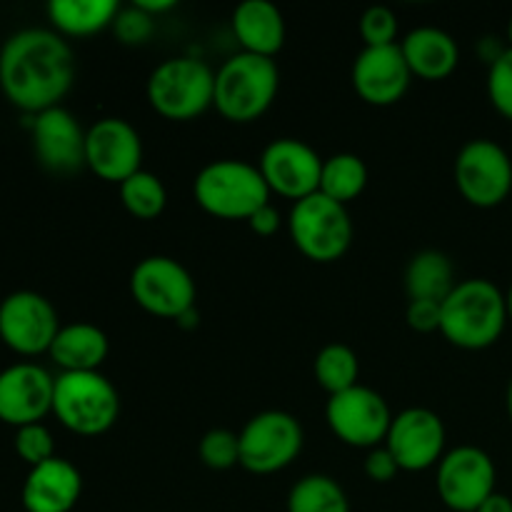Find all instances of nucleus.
Listing matches in <instances>:
<instances>
[{"instance_id":"nucleus-7","label":"nucleus","mask_w":512,"mask_h":512,"mask_svg":"<svg viewBox=\"0 0 512 512\" xmlns=\"http://www.w3.org/2000/svg\"><path fill=\"white\" fill-rule=\"evenodd\" d=\"M290 240L313 263H335L353 243V220L348 205L315 193L293 203L288 215Z\"/></svg>"},{"instance_id":"nucleus-37","label":"nucleus","mask_w":512,"mask_h":512,"mask_svg":"<svg viewBox=\"0 0 512 512\" xmlns=\"http://www.w3.org/2000/svg\"><path fill=\"white\" fill-rule=\"evenodd\" d=\"M248 225L255 235H260V238H270V235H275L280 230V213L268 203L248 220Z\"/></svg>"},{"instance_id":"nucleus-4","label":"nucleus","mask_w":512,"mask_h":512,"mask_svg":"<svg viewBox=\"0 0 512 512\" xmlns=\"http://www.w3.org/2000/svg\"><path fill=\"white\" fill-rule=\"evenodd\" d=\"M280 88V70L273 58L238 53L215 73L213 108L228 123H253L263 118Z\"/></svg>"},{"instance_id":"nucleus-14","label":"nucleus","mask_w":512,"mask_h":512,"mask_svg":"<svg viewBox=\"0 0 512 512\" xmlns=\"http://www.w3.org/2000/svg\"><path fill=\"white\" fill-rule=\"evenodd\" d=\"M445 433L443 418L428 408H408L393 415L385 448L393 453L400 473H423V470L438 468L445 455Z\"/></svg>"},{"instance_id":"nucleus-23","label":"nucleus","mask_w":512,"mask_h":512,"mask_svg":"<svg viewBox=\"0 0 512 512\" xmlns=\"http://www.w3.org/2000/svg\"><path fill=\"white\" fill-rule=\"evenodd\" d=\"M110 353L108 335L93 323L60 325L48 355L60 373H95Z\"/></svg>"},{"instance_id":"nucleus-15","label":"nucleus","mask_w":512,"mask_h":512,"mask_svg":"<svg viewBox=\"0 0 512 512\" xmlns=\"http://www.w3.org/2000/svg\"><path fill=\"white\" fill-rule=\"evenodd\" d=\"M85 168L105 183H125L143 170V140L123 118H103L85 135Z\"/></svg>"},{"instance_id":"nucleus-8","label":"nucleus","mask_w":512,"mask_h":512,"mask_svg":"<svg viewBox=\"0 0 512 512\" xmlns=\"http://www.w3.org/2000/svg\"><path fill=\"white\" fill-rule=\"evenodd\" d=\"M240 468L253 475H273L298 460L303 450V425L285 410H263L238 433Z\"/></svg>"},{"instance_id":"nucleus-33","label":"nucleus","mask_w":512,"mask_h":512,"mask_svg":"<svg viewBox=\"0 0 512 512\" xmlns=\"http://www.w3.org/2000/svg\"><path fill=\"white\" fill-rule=\"evenodd\" d=\"M488 98L493 108L512 123V48L503 50V55L490 63L488 68Z\"/></svg>"},{"instance_id":"nucleus-22","label":"nucleus","mask_w":512,"mask_h":512,"mask_svg":"<svg viewBox=\"0 0 512 512\" xmlns=\"http://www.w3.org/2000/svg\"><path fill=\"white\" fill-rule=\"evenodd\" d=\"M233 33L243 53L275 58L285 45V20L268 0H245L233 10Z\"/></svg>"},{"instance_id":"nucleus-38","label":"nucleus","mask_w":512,"mask_h":512,"mask_svg":"<svg viewBox=\"0 0 512 512\" xmlns=\"http://www.w3.org/2000/svg\"><path fill=\"white\" fill-rule=\"evenodd\" d=\"M478 512H512V498L495 490V493L490 495L483 505H480Z\"/></svg>"},{"instance_id":"nucleus-32","label":"nucleus","mask_w":512,"mask_h":512,"mask_svg":"<svg viewBox=\"0 0 512 512\" xmlns=\"http://www.w3.org/2000/svg\"><path fill=\"white\" fill-rule=\"evenodd\" d=\"M398 30V15L385 5H373L360 18V35L365 40V48L398 45Z\"/></svg>"},{"instance_id":"nucleus-20","label":"nucleus","mask_w":512,"mask_h":512,"mask_svg":"<svg viewBox=\"0 0 512 512\" xmlns=\"http://www.w3.org/2000/svg\"><path fill=\"white\" fill-rule=\"evenodd\" d=\"M83 495V475L70 460L58 458L35 465L25 475L20 503L25 512H70Z\"/></svg>"},{"instance_id":"nucleus-1","label":"nucleus","mask_w":512,"mask_h":512,"mask_svg":"<svg viewBox=\"0 0 512 512\" xmlns=\"http://www.w3.org/2000/svg\"><path fill=\"white\" fill-rule=\"evenodd\" d=\"M73 80V48L55 30H18L0 48V90L23 113L38 115L60 105Z\"/></svg>"},{"instance_id":"nucleus-2","label":"nucleus","mask_w":512,"mask_h":512,"mask_svg":"<svg viewBox=\"0 0 512 512\" xmlns=\"http://www.w3.org/2000/svg\"><path fill=\"white\" fill-rule=\"evenodd\" d=\"M508 325L505 293L485 278L460 280L443 300L440 333L460 350H485L495 345Z\"/></svg>"},{"instance_id":"nucleus-24","label":"nucleus","mask_w":512,"mask_h":512,"mask_svg":"<svg viewBox=\"0 0 512 512\" xmlns=\"http://www.w3.org/2000/svg\"><path fill=\"white\" fill-rule=\"evenodd\" d=\"M50 25L63 38H88L105 28H113L120 5L115 0H50Z\"/></svg>"},{"instance_id":"nucleus-31","label":"nucleus","mask_w":512,"mask_h":512,"mask_svg":"<svg viewBox=\"0 0 512 512\" xmlns=\"http://www.w3.org/2000/svg\"><path fill=\"white\" fill-rule=\"evenodd\" d=\"M15 453L28 468L48 463L55 458L53 433L43 423L23 425V428L15 430Z\"/></svg>"},{"instance_id":"nucleus-5","label":"nucleus","mask_w":512,"mask_h":512,"mask_svg":"<svg viewBox=\"0 0 512 512\" xmlns=\"http://www.w3.org/2000/svg\"><path fill=\"white\" fill-rule=\"evenodd\" d=\"M53 415L70 433L95 438L118 423L120 395L100 370L60 373L55 378Z\"/></svg>"},{"instance_id":"nucleus-6","label":"nucleus","mask_w":512,"mask_h":512,"mask_svg":"<svg viewBox=\"0 0 512 512\" xmlns=\"http://www.w3.org/2000/svg\"><path fill=\"white\" fill-rule=\"evenodd\" d=\"M150 108L165 120L185 123L213 108L215 70L193 55L168 58L148 78Z\"/></svg>"},{"instance_id":"nucleus-28","label":"nucleus","mask_w":512,"mask_h":512,"mask_svg":"<svg viewBox=\"0 0 512 512\" xmlns=\"http://www.w3.org/2000/svg\"><path fill=\"white\" fill-rule=\"evenodd\" d=\"M313 373L325 393L338 395L360 385V360L350 345L330 343L325 348H320V353L315 355Z\"/></svg>"},{"instance_id":"nucleus-30","label":"nucleus","mask_w":512,"mask_h":512,"mask_svg":"<svg viewBox=\"0 0 512 512\" xmlns=\"http://www.w3.org/2000/svg\"><path fill=\"white\" fill-rule=\"evenodd\" d=\"M198 455L205 468L230 470L240 465V438L228 428H213L203 435L198 445Z\"/></svg>"},{"instance_id":"nucleus-13","label":"nucleus","mask_w":512,"mask_h":512,"mask_svg":"<svg viewBox=\"0 0 512 512\" xmlns=\"http://www.w3.org/2000/svg\"><path fill=\"white\" fill-rule=\"evenodd\" d=\"M495 478V463L483 448L460 445L438 463L435 488L450 512H478L495 493Z\"/></svg>"},{"instance_id":"nucleus-17","label":"nucleus","mask_w":512,"mask_h":512,"mask_svg":"<svg viewBox=\"0 0 512 512\" xmlns=\"http://www.w3.org/2000/svg\"><path fill=\"white\" fill-rule=\"evenodd\" d=\"M55 378L38 363H15L0 370V423L23 425L43 423L53 413Z\"/></svg>"},{"instance_id":"nucleus-39","label":"nucleus","mask_w":512,"mask_h":512,"mask_svg":"<svg viewBox=\"0 0 512 512\" xmlns=\"http://www.w3.org/2000/svg\"><path fill=\"white\" fill-rule=\"evenodd\" d=\"M133 5H138L140 10H145V13L148 15H160V13H168V10H173L175 8V0H158V3H155V0H135Z\"/></svg>"},{"instance_id":"nucleus-26","label":"nucleus","mask_w":512,"mask_h":512,"mask_svg":"<svg viewBox=\"0 0 512 512\" xmlns=\"http://www.w3.org/2000/svg\"><path fill=\"white\" fill-rule=\"evenodd\" d=\"M368 188V165L355 153H338L323 160L320 190L325 198L340 205H348L363 195Z\"/></svg>"},{"instance_id":"nucleus-43","label":"nucleus","mask_w":512,"mask_h":512,"mask_svg":"<svg viewBox=\"0 0 512 512\" xmlns=\"http://www.w3.org/2000/svg\"><path fill=\"white\" fill-rule=\"evenodd\" d=\"M508 43H510V48H512V18H510V23H508Z\"/></svg>"},{"instance_id":"nucleus-27","label":"nucleus","mask_w":512,"mask_h":512,"mask_svg":"<svg viewBox=\"0 0 512 512\" xmlns=\"http://www.w3.org/2000/svg\"><path fill=\"white\" fill-rule=\"evenodd\" d=\"M288 512H350V503L338 480L315 473L290 488Z\"/></svg>"},{"instance_id":"nucleus-18","label":"nucleus","mask_w":512,"mask_h":512,"mask_svg":"<svg viewBox=\"0 0 512 512\" xmlns=\"http://www.w3.org/2000/svg\"><path fill=\"white\" fill-rule=\"evenodd\" d=\"M30 133H33L35 158L45 170L70 175L85 168V135H88V130H83L78 118L63 105H55V108L33 115Z\"/></svg>"},{"instance_id":"nucleus-9","label":"nucleus","mask_w":512,"mask_h":512,"mask_svg":"<svg viewBox=\"0 0 512 512\" xmlns=\"http://www.w3.org/2000/svg\"><path fill=\"white\" fill-rule=\"evenodd\" d=\"M130 295L135 305L148 315L165 320H178L180 315L195 308L193 275L183 263L168 255L143 258L130 273Z\"/></svg>"},{"instance_id":"nucleus-12","label":"nucleus","mask_w":512,"mask_h":512,"mask_svg":"<svg viewBox=\"0 0 512 512\" xmlns=\"http://www.w3.org/2000/svg\"><path fill=\"white\" fill-rule=\"evenodd\" d=\"M58 330V313L45 295L15 290L0 300V343L15 355L35 358L48 353Z\"/></svg>"},{"instance_id":"nucleus-19","label":"nucleus","mask_w":512,"mask_h":512,"mask_svg":"<svg viewBox=\"0 0 512 512\" xmlns=\"http://www.w3.org/2000/svg\"><path fill=\"white\" fill-rule=\"evenodd\" d=\"M410 73L398 45L385 48H363L353 63V88L360 98L375 108H388L403 100L408 93Z\"/></svg>"},{"instance_id":"nucleus-40","label":"nucleus","mask_w":512,"mask_h":512,"mask_svg":"<svg viewBox=\"0 0 512 512\" xmlns=\"http://www.w3.org/2000/svg\"><path fill=\"white\" fill-rule=\"evenodd\" d=\"M175 323H178L180 328H185V330L198 328V323H200V313H198V308H193V310H188V313H183V315H180L178 320H175Z\"/></svg>"},{"instance_id":"nucleus-16","label":"nucleus","mask_w":512,"mask_h":512,"mask_svg":"<svg viewBox=\"0 0 512 512\" xmlns=\"http://www.w3.org/2000/svg\"><path fill=\"white\" fill-rule=\"evenodd\" d=\"M270 193L280 198L305 200L320 190L323 158L298 138H278L265 145L258 163Z\"/></svg>"},{"instance_id":"nucleus-41","label":"nucleus","mask_w":512,"mask_h":512,"mask_svg":"<svg viewBox=\"0 0 512 512\" xmlns=\"http://www.w3.org/2000/svg\"><path fill=\"white\" fill-rule=\"evenodd\" d=\"M505 405H508V418L512 423V378H510V385H508V395H505Z\"/></svg>"},{"instance_id":"nucleus-29","label":"nucleus","mask_w":512,"mask_h":512,"mask_svg":"<svg viewBox=\"0 0 512 512\" xmlns=\"http://www.w3.org/2000/svg\"><path fill=\"white\" fill-rule=\"evenodd\" d=\"M118 190L123 208L138 220L160 218L168 205V190H165L163 180L150 170H138L125 183H120Z\"/></svg>"},{"instance_id":"nucleus-3","label":"nucleus","mask_w":512,"mask_h":512,"mask_svg":"<svg viewBox=\"0 0 512 512\" xmlns=\"http://www.w3.org/2000/svg\"><path fill=\"white\" fill-rule=\"evenodd\" d=\"M270 188L258 165L245 160H213L193 180V198L200 210L218 220L248 223L263 205L270 203Z\"/></svg>"},{"instance_id":"nucleus-34","label":"nucleus","mask_w":512,"mask_h":512,"mask_svg":"<svg viewBox=\"0 0 512 512\" xmlns=\"http://www.w3.org/2000/svg\"><path fill=\"white\" fill-rule=\"evenodd\" d=\"M113 30L120 43L143 45L153 35L155 18L145 13V10H140L138 5H130V8H120V13L115 15Z\"/></svg>"},{"instance_id":"nucleus-21","label":"nucleus","mask_w":512,"mask_h":512,"mask_svg":"<svg viewBox=\"0 0 512 512\" xmlns=\"http://www.w3.org/2000/svg\"><path fill=\"white\" fill-rule=\"evenodd\" d=\"M400 50L413 78L428 80V83L450 78L460 63L458 40L433 25L410 30L400 43Z\"/></svg>"},{"instance_id":"nucleus-36","label":"nucleus","mask_w":512,"mask_h":512,"mask_svg":"<svg viewBox=\"0 0 512 512\" xmlns=\"http://www.w3.org/2000/svg\"><path fill=\"white\" fill-rule=\"evenodd\" d=\"M398 473V463H395L393 453H390L385 445L368 450V458H365V475H368L373 483H390V480L398 478Z\"/></svg>"},{"instance_id":"nucleus-10","label":"nucleus","mask_w":512,"mask_h":512,"mask_svg":"<svg viewBox=\"0 0 512 512\" xmlns=\"http://www.w3.org/2000/svg\"><path fill=\"white\" fill-rule=\"evenodd\" d=\"M455 185L473 208H498L512 193V160L495 140L475 138L455 158Z\"/></svg>"},{"instance_id":"nucleus-25","label":"nucleus","mask_w":512,"mask_h":512,"mask_svg":"<svg viewBox=\"0 0 512 512\" xmlns=\"http://www.w3.org/2000/svg\"><path fill=\"white\" fill-rule=\"evenodd\" d=\"M453 263L440 250H420L405 270V290L410 300H433L443 303L455 288Z\"/></svg>"},{"instance_id":"nucleus-11","label":"nucleus","mask_w":512,"mask_h":512,"mask_svg":"<svg viewBox=\"0 0 512 512\" xmlns=\"http://www.w3.org/2000/svg\"><path fill=\"white\" fill-rule=\"evenodd\" d=\"M325 423L340 443L358 450H373L385 443L393 413L380 393L365 385L330 395L325 405Z\"/></svg>"},{"instance_id":"nucleus-42","label":"nucleus","mask_w":512,"mask_h":512,"mask_svg":"<svg viewBox=\"0 0 512 512\" xmlns=\"http://www.w3.org/2000/svg\"><path fill=\"white\" fill-rule=\"evenodd\" d=\"M505 305H508V323L512 325V285L508 293H505Z\"/></svg>"},{"instance_id":"nucleus-35","label":"nucleus","mask_w":512,"mask_h":512,"mask_svg":"<svg viewBox=\"0 0 512 512\" xmlns=\"http://www.w3.org/2000/svg\"><path fill=\"white\" fill-rule=\"evenodd\" d=\"M405 320L415 333H440V320H443V303L433 300H410L405 310Z\"/></svg>"}]
</instances>
